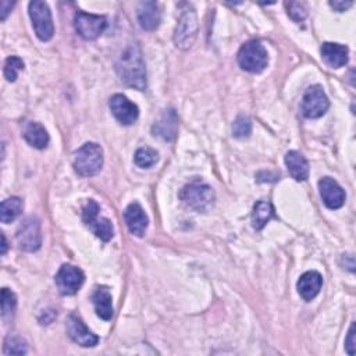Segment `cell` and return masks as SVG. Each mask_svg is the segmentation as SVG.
I'll return each mask as SVG.
<instances>
[{"mask_svg": "<svg viewBox=\"0 0 356 356\" xmlns=\"http://www.w3.org/2000/svg\"><path fill=\"white\" fill-rule=\"evenodd\" d=\"M115 71L127 87L138 91L146 89V67L138 45H130L122 53L115 65Z\"/></svg>", "mask_w": 356, "mask_h": 356, "instance_id": "1", "label": "cell"}, {"mask_svg": "<svg viewBox=\"0 0 356 356\" xmlns=\"http://www.w3.org/2000/svg\"><path fill=\"white\" fill-rule=\"evenodd\" d=\"M74 170L81 177L96 175L103 166V151L98 144L88 142L74 155Z\"/></svg>", "mask_w": 356, "mask_h": 356, "instance_id": "2", "label": "cell"}, {"mask_svg": "<svg viewBox=\"0 0 356 356\" xmlns=\"http://www.w3.org/2000/svg\"><path fill=\"white\" fill-rule=\"evenodd\" d=\"M236 58L240 67L252 74L262 73L269 65L267 50L259 41H249L243 45Z\"/></svg>", "mask_w": 356, "mask_h": 356, "instance_id": "3", "label": "cell"}, {"mask_svg": "<svg viewBox=\"0 0 356 356\" xmlns=\"http://www.w3.org/2000/svg\"><path fill=\"white\" fill-rule=\"evenodd\" d=\"M181 201L197 212H208L214 203V192L205 183L194 181L187 184L180 192Z\"/></svg>", "mask_w": 356, "mask_h": 356, "instance_id": "4", "label": "cell"}, {"mask_svg": "<svg viewBox=\"0 0 356 356\" xmlns=\"http://www.w3.org/2000/svg\"><path fill=\"white\" fill-rule=\"evenodd\" d=\"M199 24L198 17L194 10H183L180 19H178L175 31H174V43L178 49H190L198 36Z\"/></svg>", "mask_w": 356, "mask_h": 356, "instance_id": "5", "label": "cell"}, {"mask_svg": "<svg viewBox=\"0 0 356 356\" xmlns=\"http://www.w3.org/2000/svg\"><path fill=\"white\" fill-rule=\"evenodd\" d=\"M99 212H100L99 205L95 201L89 199L82 209V221L98 236V238L107 243L113 238V234H114L113 224L109 219L99 216Z\"/></svg>", "mask_w": 356, "mask_h": 356, "instance_id": "6", "label": "cell"}, {"mask_svg": "<svg viewBox=\"0 0 356 356\" xmlns=\"http://www.w3.org/2000/svg\"><path fill=\"white\" fill-rule=\"evenodd\" d=\"M30 17L36 36L43 42L50 41L54 34V25L47 3L41 2V0H34V2H31Z\"/></svg>", "mask_w": 356, "mask_h": 356, "instance_id": "7", "label": "cell"}, {"mask_svg": "<svg viewBox=\"0 0 356 356\" xmlns=\"http://www.w3.org/2000/svg\"><path fill=\"white\" fill-rule=\"evenodd\" d=\"M17 244L20 249L25 252H35L41 248L42 234H41V223L36 217H27L17 230L16 234Z\"/></svg>", "mask_w": 356, "mask_h": 356, "instance_id": "8", "label": "cell"}, {"mask_svg": "<svg viewBox=\"0 0 356 356\" xmlns=\"http://www.w3.org/2000/svg\"><path fill=\"white\" fill-rule=\"evenodd\" d=\"M302 114L307 118H319L326 114L330 107L329 98L320 85H313L307 89L302 99Z\"/></svg>", "mask_w": 356, "mask_h": 356, "instance_id": "9", "label": "cell"}, {"mask_svg": "<svg viewBox=\"0 0 356 356\" xmlns=\"http://www.w3.org/2000/svg\"><path fill=\"white\" fill-rule=\"evenodd\" d=\"M74 25L81 38L85 41H93L103 34L107 27V20L103 16L78 12L74 19Z\"/></svg>", "mask_w": 356, "mask_h": 356, "instance_id": "10", "label": "cell"}, {"mask_svg": "<svg viewBox=\"0 0 356 356\" xmlns=\"http://www.w3.org/2000/svg\"><path fill=\"white\" fill-rule=\"evenodd\" d=\"M56 284L58 291L62 295H74L80 291L85 281V274L81 269L71 266V265H63L60 270L56 274Z\"/></svg>", "mask_w": 356, "mask_h": 356, "instance_id": "11", "label": "cell"}, {"mask_svg": "<svg viewBox=\"0 0 356 356\" xmlns=\"http://www.w3.org/2000/svg\"><path fill=\"white\" fill-rule=\"evenodd\" d=\"M109 106H110L113 115L115 117V120L123 126H131L138 120V117H140L138 106L122 93L113 95L110 98Z\"/></svg>", "mask_w": 356, "mask_h": 356, "instance_id": "12", "label": "cell"}, {"mask_svg": "<svg viewBox=\"0 0 356 356\" xmlns=\"http://www.w3.org/2000/svg\"><path fill=\"white\" fill-rule=\"evenodd\" d=\"M66 330H67L69 337H70L76 344H78V345H81V346H84V348L95 346V345H98V342H99V337L95 335V334L85 326V323H84L80 318H77V316H74V315L69 316L67 323H66Z\"/></svg>", "mask_w": 356, "mask_h": 356, "instance_id": "13", "label": "cell"}, {"mask_svg": "<svg viewBox=\"0 0 356 356\" xmlns=\"http://www.w3.org/2000/svg\"><path fill=\"white\" fill-rule=\"evenodd\" d=\"M320 197L323 199V203L329 209H340L345 203V192L341 188V186L331 177H324L319 183Z\"/></svg>", "mask_w": 356, "mask_h": 356, "instance_id": "14", "label": "cell"}, {"mask_svg": "<svg viewBox=\"0 0 356 356\" xmlns=\"http://www.w3.org/2000/svg\"><path fill=\"white\" fill-rule=\"evenodd\" d=\"M177 130H178V117L173 109L164 110L159 120L152 127L153 135L163 141H173L177 135Z\"/></svg>", "mask_w": 356, "mask_h": 356, "instance_id": "15", "label": "cell"}, {"mask_svg": "<svg viewBox=\"0 0 356 356\" xmlns=\"http://www.w3.org/2000/svg\"><path fill=\"white\" fill-rule=\"evenodd\" d=\"M124 220H126V224H127L129 230L131 231V234H134L137 236L145 235L149 220L140 203L134 202L127 206V209L124 212Z\"/></svg>", "mask_w": 356, "mask_h": 356, "instance_id": "16", "label": "cell"}, {"mask_svg": "<svg viewBox=\"0 0 356 356\" xmlns=\"http://www.w3.org/2000/svg\"><path fill=\"white\" fill-rule=\"evenodd\" d=\"M320 53H322L324 63L327 66H330L331 69H341L349 60V57H348L349 50L345 45L326 42V43L322 45Z\"/></svg>", "mask_w": 356, "mask_h": 356, "instance_id": "17", "label": "cell"}, {"mask_svg": "<svg viewBox=\"0 0 356 356\" xmlns=\"http://www.w3.org/2000/svg\"><path fill=\"white\" fill-rule=\"evenodd\" d=\"M323 285V277L319 271H307L304 273L300 280L298 284H296V288H298L300 295L305 301H312L313 298L319 295L320 289Z\"/></svg>", "mask_w": 356, "mask_h": 356, "instance_id": "18", "label": "cell"}, {"mask_svg": "<svg viewBox=\"0 0 356 356\" xmlns=\"http://www.w3.org/2000/svg\"><path fill=\"white\" fill-rule=\"evenodd\" d=\"M285 166L289 175L295 181H305L309 177V163L305 156L296 151H289L285 155Z\"/></svg>", "mask_w": 356, "mask_h": 356, "instance_id": "19", "label": "cell"}, {"mask_svg": "<svg viewBox=\"0 0 356 356\" xmlns=\"http://www.w3.org/2000/svg\"><path fill=\"white\" fill-rule=\"evenodd\" d=\"M138 23L145 31H155L162 20V12L156 2H142L138 6Z\"/></svg>", "mask_w": 356, "mask_h": 356, "instance_id": "20", "label": "cell"}, {"mask_svg": "<svg viewBox=\"0 0 356 356\" xmlns=\"http://www.w3.org/2000/svg\"><path fill=\"white\" fill-rule=\"evenodd\" d=\"M111 293L106 287H98L92 295V302L96 311V315L103 320H111L114 311L111 302Z\"/></svg>", "mask_w": 356, "mask_h": 356, "instance_id": "21", "label": "cell"}, {"mask_svg": "<svg viewBox=\"0 0 356 356\" xmlns=\"http://www.w3.org/2000/svg\"><path fill=\"white\" fill-rule=\"evenodd\" d=\"M24 140L36 149H45L49 145V134L39 123H28L24 129Z\"/></svg>", "mask_w": 356, "mask_h": 356, "instance_id": "22", "label": "cell"}, {"mask_svg": "<svg viewBox=\"0 0 356 356\" xmlns=\"http://www.w3.org/2000/svg\"><path fill=\"white\" fill-rule=\"evenodd\" d=\"M274 217V208L267 201H259L254 206L252 225L255 230H262Z\"/></svg>", "mask_w": 356, "mask_h": 356, "instance_id": "23", "label": "cell"}, {"mask_svg": "<svg viewBox=\"0 0 356 356\" xmlns=\"http://www.w3.org/2000/svg\"><path fill=\"white\" fill-rule=\"evenodd\" d=\"M23 209H24L23 201L17 197H12L2 202V206H0V220H2V223L5 224H9L21 214Z\"/></svg>", "mask_w": 356, "mask_h": 356, "instance_id": "24", "label": "cell"}, {"mask_svg": "<svg viewBox=\"0 0 356 356\" xmlns=\"http://www.w3.org/2000/svg\"><path fill=\"white\" fill-rule=\"evenodd\" d=\"M159 160V155L156 151H153L152 148H140L137 152H135V156H134V162L138 167L141 168H151L152 166H155Z\"/></svg>", "mask_w": 356, "mask_h": 356, "instance_id": "25", "label": "cell"}, {"mask_svg": "<svg viewBox=\"0 0 356 356\" xmlns=\"http://www.w3.org/2000/svg\"><path fill=\"white\" fill-rule=\"evenodd\" d=\"M17 308V296L9 288L2 289V318L3 320H10Z\"/></svg>", "mask_w": 356, "mask_h": 356, "instance_id": "26", "label": "cell"}, {"mask_svg": "<svg viewBox=\"0 0 356 356\" xmlns=\"http://www.w3.org/2000/svg\"><path fill=\"white\" fill-rule=\"evenodd\" d=\"M24 70V62L19 56H10L5 62V77L9 82H14L20 74V71Z\"/></svg>", "mask_w": 356, "mask_h": 356, "instance_id": "27", "label": "cell"}, {"mask_svg": "<svg viewBox=\"0 0 356 356\" xmlns=\"http://www.w3.org/2000/svg\"><path fill=\"white\" fill-rule=\"evenodd\" d=\"M252 133V122L247 115L236 117V120L232 124V135L238 140L248 138Z\"/></svg>", "mask_w": 356, "mask_h": 356, "instance_id": "28", "label": "cell"}, {"mask_svg": "<svg viewBox=\"0 0 356 356\" xmlns=\"http://www.w3.org/2000/svg\"><path fill=\"white\" fill-rule=\"evenodd\" d=\"M28 352V346L25 340L21 337H8L3 346L5 355H25Z\"/></svg>", "mask_w": 356, "mask_h": 356, "instance_id": "29", "label": "cell"}, {"mask_svg": "<svg viewBox=\"0 0 356 356\" xmlns=\"http://www.w3.org/2000/svg\"><path fill=\"white\" fill-rule=\"evenodd\" d=\"M287 13L288 16L295 21V23H302L308 17V10L307 6L301 2H287L285 3Z\"/></svg>", "mask_w": 356, "mask_h": 356, "instance_id": "30", "label": "cell"}, {"mask_svg": "<svg viewBox=\"0 0 356 356\" xmlns=\"http://www.w3.org/2000/svg\"><path fill=\"white\" fill-rule=\"evenodd\" d=\"M355 345H356V341H355V324H352L349 331H348L346 341H345V349H346V352L351 356L355 355Z\"/></svg>", "mask_w": 356, "mask_h": 356, "instance_id": "31", "label": "cell"}, {"mask_svg": "<svg viewBox=\"0 0 356 356\" xmlns=\"http://www.w3.org/2000/svg\"><path fill=\"white\" fill-rule=\"evenodd\" d=\"M16 6V3L12 2H3L2 6H0V20L5 21L8 19V16L10 14L12 9Z\"/></svg>", "mask_w": 356, "mask_h": 356, "instance_id": "32", "label": "cell"}, {"mask_svg": "<svg viewBox=\"0 0 356 356\" xmlns=\"http://www.w3.org/2000/svg\"><path fill=\"white\" fill-rule=\"evenodd\" d=\"M352 5H353L352 2H338V0H335V2H330V6H331L334 10L340 12V13L348 10Z\"/></svg>", "mask_w": 356, "mask_h": 356, "instance_id": "33", "label": "cell"}, {"mask_svg": "<svg viewBox=\"0 0 356 356\" xmlns=\"http://www.w3.org/2000/svg\"><path fill=\"white\" fill-rule=\"evenodd\" d=\"M6 251H8V241H6L5 234H2V255H5Z\"/></svg>", "mask_w": 356, "mask_h": 356, "instance_id": "34", "label": "cell"}]
</instances>
